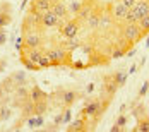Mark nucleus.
Instances as JSON below:
<instances>
[{"instance_id":"nucleus-1","label":"nucleus","mask_w":149,"mask_h":132,"mask_svg":"<svg viewBox=\"0 0 149 132\" xmlns=\"http://www.w3.org/2000/svg\"><path fill=\"white\" fill-rule=\"evenodd\" d=\"M82 96L84 94L79 89H70V88H57L52 93V98L57 100V105H58L62 110L63 108H69V106L72 108L75 105V101L82 100Z\"/></svg>"},{"instance_id":"nucleus-2","label":"nucleus","mask_w":149,"mask_h":132,"mask_svg":"<svg viewBox=\"0 0 149 132\" xmlns=\"http://www.w3.org/2000/svg\"><path fill=\"white\" fill-rule=\"evenodd\" d=\"M122 36L130 46H134L144 34H142V29L139 28L137 22H123V28H122Z\"/></svg>"},{"instance_id":"nucleus-3","label":"nucleus","mask_w":149,"mask_h":132,"mask_svg":"<svg viewBox=\"0 0 149 132\" xmlns=\"http://www.w3.org/2000/svg\"><path fill=\"white\" fill-rule=\"evenodd\" d=\"M79 29H81V19H70V21H65L62 26L58 28V33L62 38L69 40V38H75L79 34Z\"/></svg>"},{"instance_id":"nucleus-4","label":"nucleus","mask_w":149,"mask_h":132,"mask_svg":"<svg viewBox=\"0 0 149 132\" xmlns=\"http://www.w3.org/2000/svg\"><path fill=\"white\" fill-rule=\"evenodd\" d=\"M69 55H70V52L65 50L63 46H55V48H50V50L46 52V57H48L50 62H52V67H58V65H62L65 60L69 59Z\"/></svg>"},{"instance_id":"nucleus-5","label":"nucleus","mask_w":149,"mask_h":132,"mask_svg":"<svg viewBox=\"0 0 149 132\" xmlns=\"http://www.w3.org/2000/svg\"><path fill=\"white\" fill-rule=\"evenodd\" d=\"M117 91H118V84H117V81L113 79V75L111 74H106L103 75V86H101V93H103L104 96H108V98H115V94H117Z\"/></svg>"},{"instance_id":"nucleus-6","label":"nucleus","mask_w":149,"mask_h":132,"mask_svg":"<svg viewBox=\"0 0 149 132\" xmlns=\"http://www.w3.org/2000/svg\"><path fill=\"white\" fill-rule=\"evenodd\" d=\"M100 103H101V98H100V96L88 98L86 103H84V106H82V110H81V117H84V118H88V120H89V118L96 113V110H98Z\"/></svg>"},{"instance_id":"nucleus-7","label":"nucleus","mask_w":149,"mask_h":132,"mask_svg":"<svg viewBox=\"0 0 149 132\" xmlns=\"http://www.w3.org/2000/svg\"><path fill=\"white\" fill-rule=\"evenodd\" d=\"M43 43L38 31H26L24 33V46L22 48H40Z\"/></svg>"},{"instance_id":"nucleus-8","label":"nucleus","mask_w":149,"mask_h":132,"mask_svg":"<svg viewBox=\"0 0 149 132\" xmlns=\"http://www.w3.org/2000/svg\"><path fill=\"white\" fill-rule=\"evenodd\" d=\"M60 21H62V19L57 17L53 10H48V12H45V14L41 15V28H57ZM63 21H65V19H63Z\"/></svg>"},{"instance_id":"nucleus-9","label":"nucleus","mask_w":149,"mask_h":132,"mask_svg":"<svg viewBox=\"0 0 149 132\" xmlns=\"http://www.w3.org/2000/svg\"><path fill=\"white\" fill-rule=\"evenodd\" d=\"M10 22H12L10 5H9V2H3L0 5V28H7Z\"/></svg>"},{"instance_id":"nucleus-10","label":"nucleus","mask_w":149,"mask_h":132,"mask_svg":"<svg viewBox=\"0 0 149 132\" xmlns=\"http://www.w3.org/2000/svg\"><path fill=\"white\" fill-rule=\"evenodd\" d=\"M52 10L55 12V15L57 17H60V19H67L69 17V9H67V3L63 2V0H55L53 2V5H52Z\"/></svg>"},{"instance_id":"nucleus-11","label":"nucleus","mask_w":149,"mask_h":132,"mask_svg":"<svg viewBox=\"0 0 149 132\" xmlns=\"http://www.w3.org/2000/svg\"><path fill=\"white\" fill-rule=\"evenodd\" d=\"M55 0H33L31 3V9L40 12V14H45L48 10H52V5H53Z\"/></svg>"},{"instance_id":"nucleus-12","label":"nucleus","mask_w":149,"mask_h":132,"mask_svg":"<svg viewBox=\"0 0 149 132\" xmlns=\"http://www.w3.org/2000/svg\"><path fill=\"white\" fill-rule=\"evenodd\" d=\"M48 98H50V96H48V94H46L45 91L40 88L36 82H34V84H33V86L29 88V100H31L33 103L41 101V100H48Z\"/></svg>"},{"instance_id":"nucleus-13","label":"nucleus","mask_w":149,"mask_h":132,"mask_svg":"<svg viewBox=\"0 0 149 132\" xmlns=\"http://www.w3.org/2000/svg\"><path fill=\"white\" fill-rule=\"evenodd\" d=\"M88 118L84 117H79L75 118L74 122H70L69 124V127H67V131L69 132H82V131H88Z\"/></svg>"},{"instance_id":"nucleus-14","label":"nucleus","mask_w":149,"mask_h":132,"mask_svg":"<svg viewBox=\"0 0 149 132\" xmlns=\"http://www.w3.org/2000/svg\"><path fill=\"white\" fill-rule=\"evenodd\" d=\"M129 9L122 3V2H115L113 5H111V17L113 19H117V21H123V17H125V12H127Z\"/></svg>"},{"instance_id":"nucleus-15","label":"nucleus","mask_w":149,"mask_h":132,"mask_svg":"<svg viewBox=\"0 0 149 132\" xmlns=\"http://www.w3.org/2000/svg\"><path fill=\"white\" fill-rule=\"evenodd\" d=\"M132 9L135 10V14H137L139 19L144 17V15H149V0H137Z\"/></svg>"},{"instance_id":"nucleus-16","label":"nucleus","mask_w":149,"mask_h":132,"mask_svg":"<svg viewBox=\"0 0 149 132\" xmlns=\"http://www.w3.org/2000/svg\"><path fill=\"white\" fill-rule=\"evenodd\" d=\"M26 124L29 129H40L45 125V118H43V115H31V117H28Z\"/></svg>"},{"instance_id":"nucleus-17","label":"nucleus","mask_w":149,"mask_h":132,"mask_svg":"<svg viewBox=\"0 0 149 132\" xmlns=\"http://www.w3.org/2000/svg\"><path fill=\"white\" fill-rule=\"evenodd\" d=\"M10 79H12V82L15 86H21V84H26L28 74H26V71H15V72L10 74Z\"/></svg>"},{"instance_id":"nucleus-18","label":"nucleus","mask_w":149,"mask_h":132,"mask_svg":"<svg viewBox=\"0 0 149 132\" xmlns=\"http://www.w3.org/2000/svg\"><path fill=\"white\" fill-rule=\"evenodd\" d=\"M50 105H48V100H41V101H36L34 106H33V113L34 115H45L48 112Z\"/></svg>"},{"instance_id":"nucleus-19","label":"nucleus","mask_w":149,"mask_h":132,"mask_svg":"<svg viewBox=\"0 0 149 132\" xmlns=\"http://www.w3.org/2000/svg\"><path fill=\"white\" fill-rule=\"evenodd\" d=\"M19 53H21V57H19V59H21V62L24 64V67H26L28 71H34V72H40V71H41V67H40L38 64H34V62H31V60L28 59V57H26V55H24L22 52H19Z\"/></svg>"},{"instance_id":"nucleus-20","label":"nucleus","mask_w":149,"mask_h":132,"mask_svg":"<svg viewBox=\"0 0 149 132\" xmlns=\"http://www.w3.org/2000/svg\"><path fill=\"white\" fill-rule=\"evenodd\" d=\"M100 19H101V15H100V14L91 12L89 17L86 19V26H88L89 29H96V28H100Z\"/></svg>"},{"instance_id":"nucleus-21","label":"nucleus","mask_w":149,"mask_h":132,"mask_svg":"<svg viewBox=\"0 0 149 132\" xmlns=\"http://www.w3.org/2000/svg\"><path fill=\"white\" fill-rule=\"evenodd\" d=\"M84 7V2L82 0H72L70 3H67V9H69V14H74L77 15Z\"/></svg>"},{"instance_id":"nucleus-22","label":"nucleus","mask_w":149,"mask_h":132,"mask_svg":"<svg viewBox=\"0 0 149 132\" xmlns=\"http://www.w3.org/2000/svg\"><path fill=\"white\" fill-rule=\"evenodd\" d=\"M134 132H149V117L137 118V127H134Z\"/></svg>"},{"instance_id":"nucleus-23","label":"nucleus","mask_w":149,"mask_h":132,"mask_svg":"<svg viewBox=\"0 0 149 132\" xmlns=\"http://www.w3.org/2000/svg\"><path fill=\"white\" fill-rule=\"evenodd\" d=\"M81 45V41H79V38L75 36V38H69V40H65V41H62L60 43V46H63L65 50H69V52H72L74 48H77Z\"/></svg>"},{"instance_id":"nucleus-24","label":"nucleus","mask_w":149,"mask_h":132,"mask_svg":"<svg viewBox=\"0 0 149 132\" xmlns=\"http://www.w3.org/2000/svg\"><path fill=\"white\" fill-rule=\"evenodd\" d=\"M12 117V106L10 105H0V122H5Z\"/></svg>"},{"instance_id":"nucleus-25","label":"nucleus","mask_w":149,"mask_h":132,"mask_svg":"<svg viewBox=\"0 0 149 132\" xmlns=\"http://www.w3.org/2000/svg\"><path fill=\"white\" fill-rule=\"evenodd\" d=\"M111 75H113V79L117 81L118 88L125 86V81H127V77H129V74H127V72H123V71H117V72H113Z\"/></svg>"},{"instance_id":"nucleus-26","label":"nucleus","mask_w":149,"mask_h":132,"mask_svg":"<svg viewBox=\"0 0 149 132\" xmlns=\"http://www.w3.org/2000/svg\"><path fill=\"white\" fill-rule=\"evenodd\" d=\"M137 24H139V28L142 29V34L146 36L149 33V15H144V17H141L139 21H137Z\"/></svg>"},{"instance_id":"nucleus-27","label":"nucleus","mask_w":149,"mask_h":132,"mask_svg":"<svg viewBox=\"0 0 149 132\" xmlns=\"http://www.w3.org/2000/svg\"><path fill=\"white\" fill-rule=\"evenodd\" d=\"M148 91H149V81H144L142 82V86H141V89H139V93H137V98H135V101L139 103L146 94H148Z\"/></svg>"},{"instance_id":"nucleus-28","label":"nucleus","mask_w":149,"mask_h":132,"mask_svg":"<svg viewBox=\"0 0 149 132\" xmlns=\"http://www.w3.org/2000/svg\"><path fill=\"white\" fill-rule=\"evenodd\" d=\"M139 21V17L135 14L134 9H129L127 12H125V17H123V22H137Z\"/></svg>"},{"instance_id":"nucleus-29","label":"nucleus","mask_w":149,"mask_h":132,"mask_svg":"<svg viewBox=\"0 0 149 132\" xmlns=\"http://www.w3.org/2000/svg\"><path fill=\"white\" fill-rule=\"evenodd\" d=\"M127 124H129V117H127L123 112H120V115L117 117V120H115V125H118V127H122V129H123Z\"/></svg>"},{"instance_id":"nucleus-30","label":"nucleus","mask_w":149,"mask_h":132,"mask_svg":"<svg viewBox=\"0 0 149 132\" xmlns=\"http://www.w3.org/2000/svg\"><path fill=\"white\" fill-rule=\"evenodd\" d=\"M123 46H129V45H123ZM123 46H120V48H117V50H113V53H111V57L110 59H113V60H117V59H122V57H125V48Z\"/></svg>"},{"instance_id":"nucleus-31","label":"nucleus","mask_w":149,"mask_h":132,"mask_svg":"<svg viewBox=\"0 0 149 132\" xmlns=\"http://www.w3.org/2000/svg\"><path fill=\"white\" fill-rule=\"evenodd\" d=\"M38 65H40L41 69H48V67H52V62H50V59L46 57V53H43V57L40 59V62H38Z\"/></svg>"},{"instance_id":"nucleus-32","label":"nucleus","mask_w":149,"mask_h":132,"mask_svg":"<svg viewBox=\"0 0 149 132\" xmlns=\"http://www.w3.org/2000/svg\"><path fill=\"white\" fill-rule=\"evenodd\" d=\"M70 122H72V110L69 106V108H63V125L70 124Z\"/></svg>"},{"instance_id":"nucleus-33","label":"nucleus","mask_w":149,"mask_h":132,"mask_svg":"<svg viewBox=\"0 0 149 132\" xmlns=\"http://www.w3.org/2000/svg\"><path fill=\"white\" fill-rule=\"evenodd\" d=\"M5 41H7V31L5 28H0V46H3Z\"/></svg>"},{"instance_id":"nucleus-34","label":"nucleus","mask_w":149,"mask_h":132,"mask_svg":"<svg viewBox=\"0 0 149 132\" xmlns=\"http://www.w3.org/2000/svg\"><path fill=\"white\" fill-rule=\"evenodd\" d=\"M120 2H122L127 9H132V7L135 5V2H137V0H120Z\"/></svg>"},{"instance_id":"nucleus-35","label":"nucleus","mask_w":149,"mask_h":132,"mask_svg":"<svg viewBox=\"0 0 149 132\" xmlns=\"http://www.w3.org/2000/svg\"><path fill=\"white\" fill-rule=\"evenodd\" d=\"M134 55H135V48H132V50H129V52H125V57H127V59H132Z\"/></svg>"},{"instance_id":"nucleus-36","label":"nucleus","mask_w":149,"mask_h":132,"mask_svg":"<svg viewBox=\"0 0 149 132\" xmlns=\"http://www.w3.org/2000/svg\"><path fill=\"white\" fill-rule=\"evenodd\" d=\"M137 67H139V65H137V64H132V65H130V69H129V75H130V74H135V71H137Z\"/></svg>"},{"instance_id":"nucleus-37","label":"nucleus","mask_w":149,"mask_h":132,"mask_svg":"<svg viewBox=\"0 0 149 132\" xmlns=\"http://www.w3.org/2000/svg\"><path fill=\"white\" fill-rule=\"evenodd\" d=\"M122 131H123V129H122V127H118V125H115V124H113V127L110 129V132H122Z\"/></svg>"},{"instance_id":"nucleus-38","label":"nucleus","mask_w":149,"mask_h":132,"mask_svg":"<svg viewBox=\"0 0 149 132\" xmlns=\"http://www.w3.org/2000/svg\"><path fill=\"white\" fill-rule=\"evenodd\" d=\"M5 94H7V93H5V89H3V86H2V84H0V101L3 100V96H5Z\"/></svg>"},{"instance_id":"nucleus-39","label":"nucleus","mask_w":149,"mask_h":132,"mask_svg":"<svg viewBox=\"0 0 149 132\" xmlns=\"http://www.w3.org/2000/svg\"><path fill=\"white\" fill-rule=\"evenodd\" d=\"M5 65H7V60H5V59H3V60H0V72H2L3 69H5Z\"/></svg>"},{"instance_id":"nucleus-40","label":"nucleus","mask_w":149,"mask_h":132,"mask_svg":"<svg viewBox=\"0 0 149 132\" xmlns=\"http://www.w3.org/2000/svg\"><path fill=\"white\" fill-rule=\"evenodd\" d=\"M86 91H88V93H93V91H94V84H93V82H91V84H88Z\"/></svg>"},{"instance_id":"nucleus-41","label":"nucleus","mask_w":149,"mask_h":132,"mask_svg":"<svg viewBox=\"0 0 149 132\" xmlns=\"http://www.w3.org/2000/svg\"><path fill=\"white\" fill-rule=\"evenodd\" d=\"M28 2H29V0H22V2H21V9H24V7H26V3H28Z\"/></svg>"},{"instance_id":"nucleus-42","label":"nucleus","mask_w":149,"mask_h":132,"mask_svg":"<svg viewBox=\"0 0 149 132\" xmlns=\"http://www.w3.org/2000/svg\"><path fill=\"white\" fill-rule=\"evenodd\" d=\"M146 46H149V34H148V38H146Z\"/></svg>"},{"instance_id":"nucleus-43","label":"nucleus","mask_w":149,"mask_h":132,"mask_svg":"<svg viewBox=\"0 0 149 132\" xmlns=\"http://www.w3.org/2000/svg\"><path fill=\"white\" fill-rule=\"evenodd\" d=\"M70 2H72V0H70Z\"/></svg>"},{"instance_id":"nucleus-44","label":"nucleus","mask_w":149,"mask_h":132,"mask_svg":"<svg viewBox=\"0 0 149 132\" xmlns=\"http://www.w3.org/2000/svg\"><path fill=\"white\" fill-rule=\"evenodd\" d=\"M148 81H149V79H148Z\"/></svg>"}]
</instances>
